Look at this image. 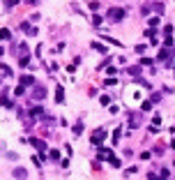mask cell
Instances as JSON below:
<instances>
[{
  "label": "cell",
  "instance_id": "cell-1",
  "mask_svg": "<svg viewBox=\"0 0 175 180\" xmlns=\"http://www.w3.org/2000/svg\"><path fill=\"white\" fill-rule=\"evenodd\" d=\"M122 19H125V9H122V7L108 9V21H122Z\"/></svg>",
  "mask_w": 175,
  "mask_h": 180
},
{
  "label": "cell",
  "instance_id": "cell-2",
  "mask_svg": "<svg viewBox=\"0 0 175 180\" xmlns=\"http://www.w3.org/2000/svg\"><path fill=\"white\" fill-rule=\"evenodd\" d=\"M104 136H106V132H104V129H97L95 134H92V139H90V141H92V146L102 148V143H104Z\"/></svg>",
  "mask_w": 175,
  "mask_h": 180
},
{
  "label": "cell",
  "instance_id": "cell-3",
  "mask_svg": "<svg viewBox=\"0 0 175 180\" xmlns=\"http://www.w3.org/2000/svg\"><path fill=\"white\" fill-rule=\"evenodd\" d=\"M113 157H115V155L111 153L108 148H99V159H113Z\"/></svg>",
  "mask_w": 175,
  "mask_h": 180
},
{
  "label": "cell",
  "instance_id": "cell-4",
  "mask_svg": "<svg viewBox=\"0 0 175 180\" xmlns=\"http://www.w3.org/2000/svg\"><path fill=\"white\" fill-rule=\"evenodd\" d=\"M14 178H16V180H26V178H28V171L19 166V169H14Z\"/></svg>",
  "mask_w": 175,
  "mask_h": 180
},
{
  "label": "cell",
  "instance_id": "cell-5",
  "mask_svg": "<svg viewBox=\"0 0 175 180\" xmlns=\"http://www.w3.org/2000/svg\"><path fill=\"white\" fill-rule=\"evenodd\" d=\"M55 102L58 104L65 102V90H62V85H58V88H55Z\"/></svg>",
  "mask_w": 175,
  "mask_h": 180
},
{
  "label": "cell",
  "instance_id": "cell-6",
  "mask_svg": "<svg viewBox=\"0 0 175 180\" xmlns=\"http://www.w3.org/2000/svg\"><path fill=\"white\" fill-rule=\"evenodd\" d=\"M21 30L28 32V35H37V30H35V28H30V23H21Z\"/></svg>",
  "mask_w": 175,
  "mask_h": 180
},
{
  "label": "cell",
  "instance_id": "cell-7",
  "mask_svg": "<svg viewBox=\"0 0 175 180\" xmlns=\"http://www.w3.org/2000/svg\"><path fill=\"white\" fill-rule=\"evenodd\" d=\"M30 143H32V146L37 148V150H46V143H44V141H37V139H30Z\"/></svg>",
  "mask_w": 175,
  "mask_h": 180
},
{
  "label": "cell",
  "instance_id": "cell-8",
  "mask_svg": "<svg viewBox=\"0 0 175 180\" xmlns=\"http://www.w3.org/2000/svg\"><path fill=\"white\" fill-rule=\"evenodd\" d=\"M21 83H23V85H32V83H35V79L26 74V76H21Z\"/></svg>",
  "mask_w": 175,
  "mask_h": 180
},
{
  "label": "cell",
  "instance_id": "cell-9",
  "mask_svg": "<svg viewBox=\"0 0 175 180\" xmlns=\"http://www.w3.org/2000/svg\"><path fill=\"white\" fill-rule=\"evenodd\" d=\"M44 95H46V90L42 88V85H39V88H35V97H37V100H42Z\"/></svg>",
  "mask_w": 175,
  "mask_h": 180
},
{
  "label": "cell",
  "instance_id": "cell-10",
  "mask_svg": "<svg viewBox=\"0 0 175 180\" xmlns=\"http://www.w3.org/2000/svg\"><path fill=\"white\" fill-rule=\"evenodd\" d=\"M92 46H95V49L99 51V53H106V51H108V49H106V46H104V44H99V42H95V44H92Z\"/></svg>",
  "mask_w": 175,
  "mask_h": 180
},
{
  "label": "cell",
  "instance_id": "cell-11",
  "mask_svg": "<svg viewBox=\"0 0 175 180\" xmlns=\"http://www.w3.org/2000/svg\"><path fill=\"white\" fill-rule=\"evenodd\" d=\"M49 157L53 162H58V159H60V153H58V150H49Z\"/></svg>",
  "mask_w": 175,
  "mask_h": 180
},
{
  "label": "cell",
  "instance_id": "cell-12",
  "mask_svg": "<svg viewBox=\"0 0 175 180\" xmlns=\"http://www.w3.org/2000/svg\"><path fill=\"white\" fill-rule=\"evenodd\" d=\"M9 37H12V32L5 30V28H0V39H9Z\"/></svg>",
  "mask_w": 175,
  "mask_h": 180
},
{
  "label": "cell",
  "instance_id": "cell-13",
  "mask_svg": "<svg viewBox=\"0 0 175 180\" xmlns=\"http://www.w3.org/2000/svg\"><path fill=\"white\" fill-rule=\"evenodd\" d=\"M26 51H28V44H19V49H16V53H21V58L26 56Z\"/></svg>",
  "mask_w": 175,
  "mask_h": 180
},
{
  "label": "cell",
  "instance_id": "cell-14",
  "mask_svg": "<svg viewBox=\"0 0 175 180\" xmlns=\"http://www.w3.org/2000/svg\"><path fill=\"white\" fill-rule=\"evenodd\" d=\"M0 72H2L5 76H12V69H9L7 65H0Z\"/></svg>",
  "mask_w": 175,
  "mask_h": 180
},
{
  "label": "cell",
  "instance_id": "cell-15",
  "mask_svg": "<svg viewBox=\"0 0 175 180\" xmlns=\"http://www.w3.org/2000/svg\"><path fill=\"white\" fill-rule=\"evenodd\" d=\"M19 62H21V67H30V65H28V62H30V58H28V56H23Z\"/></svg>",
  "mask_w": 175,
  "mask_h": 180
},
{
  "label": "cell",
  "instance_id": "cell-16",
  "mask_svg": "<svg viewBox=\"0 0 175 180\" xmlns=\"http://www.w3.org/2000/svg\"><path fill=\"white\" fill-rule=\"evenodd\" d=\"M81 132H83V125L76 123V125H74V134H81Z\"/></svg>",
  "mask_w": 175,
  "mask_h": 180
},
{
  "label": "cell",
  "instance_id": "cell-17",
  "mask_svg": "<svg viewBox=\"0 0 175 180\" xmlns=\"http://www.w3.org/2000/svg\"><path fill=\"white\" fill-rule=\"evenodd\" d=\"M129 74H134V76H138V74H141V67H131V69H129Z\"/></svg>",
  "mask_w": 175,
  "mask_h": 180
},
{
  "label": "cell",
  "instance_id": "cell-18",
  "mask_svg": "<svg viewBox=\"0 0 175 180\" xmlns=\"http://www.w3.org/2000/svg\"><path fill=\"white\" fill-rule=\"evenodd\" d=\"M113 141H115V143H118V141H120V127H118V129H115V132H113Z\"/></svg>",
  "mask_w": 175,
  "mask_h": 180
},
{
  "label": "cell",
  "instance_id": "cell-19",
  "mask_svg": "<svg viewBox=\"0 0 175 180\" xmlns=\"http://www.w3.org/2000/svg\"><path fill=\"white\" fill-rule=\"evenodd\" d=\"M141 65H143V67H148V65H152V60H150V58H143Z\"/></svg>",
  "mask_w": 175,
  "mask_h": 180
},
{
  "label": "cell",
  "instance_id": "cell-20",
  "mask_svg": "<svg viewBox=\"0 0 175 180\" xmlns=\"http://www.w3.org/2000/svg\"><path fill=\"white\" fill-rule=\"evenodd\" d=\"M28 2H30V5H35V2H37V0H28Z\"/></svg>",
  "mask_w": 175,
  "mask_h": 180
},
{
  "label": "cell",
  "instance_id": "cell-21",
  "mask_svg": "<svg viewBox=\"0 0 175 180\" xmlns=\"http://www.w3.org/2000/svg\"><path fill=\"white\" fill-rule=\"evenodd\" d=\"M171 146H173V148H175V139H173V141H171Z\"/></svg>",
  "mask_w": 175,
  "mask_h": 180
}]
</instances>
